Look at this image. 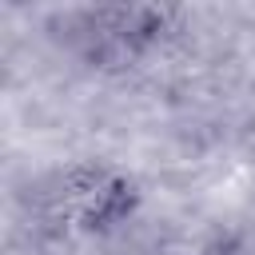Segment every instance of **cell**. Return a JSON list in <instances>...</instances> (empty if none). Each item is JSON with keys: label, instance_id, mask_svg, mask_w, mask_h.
I'll use <instances>...</instances> for the list:
<instances>
[{"label": "cell", "instance_id": "obj_1", "mask_svg": "<svg viewBox=\"0 0 255 255\" xmlns=\"http://www.w3.org/2000/svg\"><path fill=\"white\" fill-rule=\"evenodd\" d=\"M40 215L56 235H108L131 219L135 183L104 163H72L40 187Z\"/></svg>", "mask_w": 255, "mask_h": 255}, {"label": "cell", "instance_id": "obj_2", "mask_svg": "<svg viewBox=\"0 0 255 255\" xmlns=\"http://www.w3.org/2000/svg\"><path fill=\"white\" fill-rule=\"evenodd\" d=\"M179 12L163 4H100L80 8L64 20L68 44L92 68H131L175 32Z\"/></svg>", "mask_w": 255, "mask_h": 255}]
</instances>
